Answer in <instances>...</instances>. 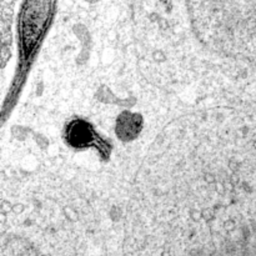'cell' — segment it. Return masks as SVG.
Returning <instances> with one entry per match:
<instances>
[{"label":"cell","instance_id":"1","mask_svg":"<svg viewBox=\"0 0 256 256\" xmlns=\"http://www.w3.org/2000/svg\"><path fill=\"white\" fill-rule=\"evenodd\" d=\"M58 0H23L16 22L18 66L9 95L5 99L4 114L13 108L40 46L50 30L56 13Z\"/></svg>","mask_w":256,"mask_h":256},{"label":"cell","instance_id":"2","mask_svg":"<svg viewBox=\"0 0 256 256\" xmlns=\"http://www.w3.org/2000/svg\"><path fill=\"white\" fill-rule=\"evenodd\" d=\"M65 140L74 149H96L101 155L109 152L108 142L102 139L90 122L84 119L71 120L65 128Z\"/></svg>","mask_w":256,"mask_h":256}]
</instances>
